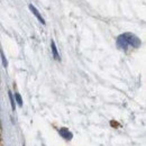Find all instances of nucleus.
<instances>
[{"instance_id": "obj_7", "label": "nucleus", "mask_w": 146, "mask_h": 146, "mask_svg": "<svg viewBox=\"0 0 146 146\" xmlns=\"http://www.w3.org/2000/svg\"><path fill=\"white\" fill-rule=\"evenodd\" d=\"M1 58H2V64H3V66H7V61H6V57H5V55H3L2 52H1Z\"/></svg>"}, {"instance_id": "obj_3", "label": "nucleus", "mask_w": 146, "mask_h": 146, "mask_svg": "<svg viewBox=\"0 0 146 146\" xmlns=\"http://www.w3.org/2000/svg\"><path fill=\"white\" fill-rule=\"evenodd\" d=\"M60 135L64 138V139H71L72 138V134L70 133V130L68 129V128H61L60 129Z\"/></svg>"}, {"instance_id": "obj_5", "label": "nucleus", "mask_w": 146, "mask_h": 146, "mask_svg": "<svg viewBox=\"0 0 146 146\" xmlns=\"http://www.w3.org/2000/svg\"><path fill=\"white\" fill-rule=\"evenodd\" d=\"M15 98H16V100H17V104H18L19 106H23V100H21V97H20V94H19V93H15Z\"/></svg>"}, {"instance_id": "obj_2", "label": "nucleus", "mask_w": 146, "mask_h": 146, "mask_svg": "<svg viewBox=\"0 0 146 146\" xmlns=\"http://www.w3.org/2000/svg\"><path fill=\"white\" fill-rule=\"evenodd\" d=\"M29 9H31V11H32V13L35 15V17H36V18L38 19V20H39V21H40L43 25H45V20H44V18L42 17V15L39 14V11L37 10L36 8L33 6V5H29Z\"/></svg>"}, {"instance_id": "obj_1", "label": "nucleus", "mask_w": 146, "mask_h": 146, "mask_svg": "<svg viewBox=\"0 0 146 146\" xmlns=\"http://www.w3.org/2000/svg\"><path fill=\"white\" fill-rule=\"evenodd\" d=\"M117 46L121 50H127L129 47L137 48L141 46V39L134 34L126 33L117 38Z\"/></svg>"}, {"instance_id": "obj_4", "label": "nucleus", "mask_w": 146, "mask_h": 146, "mask_svg": "<svg viewBox=\"0 0 146 146\" xmlns=\"http://www.w3.org/2000/svg\"><path fill=\"white\" fill-rule=\"evenodd\" d=\"M51 46H52V53H53V56H54L55 60H60V55L57 53V48H56V45H55V43L52 40V43H51Z\"/></svg>"}, {"instance_id": "obj_6", "label": "nucleus", "mask_w": 146, "mask_h": 146, "mask_svg": "<svg viewBox=\"0 0 146 146\" xmlns=\"http://www.w3.org/2000/svg\"><path fill=\"white\" fill-rule=\"evenodd\" d=\"M9 98H10V102H11V107H13V109L15 110V102H14V98H13V94H11V92L9 91Z\"/></svg>"}]
</instances>
